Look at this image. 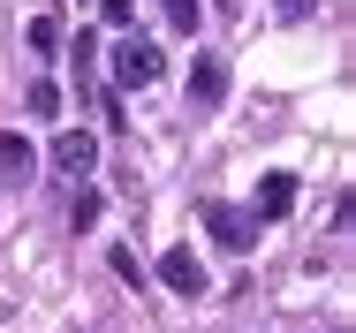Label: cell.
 <instances>
[{"instance_id":"obj_1","label":"cell","mask_w":356,"mask_h":333,"mask_svg":"<svg viewBox=\"0 0 356 333\" xmlns=\"http://www.w3.org/2000/svg\"><path fill=\"white\" fill-rule=\"evenodd\" d=\"M197 220H205V235H213L220 250H250V243H258V220H250V212H235V204H220V197L197 204Z\"/></svg>"},{"instance_id":"obj_2","label":"cell","mask_w":356,"mask_h":333,"mask_svg":"<svg viewBox=\"0 0 356 333\" xmlns=\"http://www.w3.org/2000/svg\"><path fill=\"white\" fill-rule=\"evenodd\" d=\"M159 46H152V38H122V46H114V83H122V91H144V83H159Z\"/></svg>"},{"instance_id":"obj_3","label":"cell","mask_w":356,"mask_h":333,"mask_svg":"<svg viewBox=\"0 0 356 333\" xmlns=\"http://www.w3.org/2000/svg\"><path fill=\"white\" fill-rule=\"evenodd\" d=\"M46 159H54V174H69V182H83V174L99 167V136H91V129H61Z\"/></svg>"},{"instance_id":"obj_4","label":"cell","mask_w":356,"mask_h":333,"mask_svg":"<svg viewBox=\"0 0 356 333\" xmlns=\"http://www.w3.org/2000/svg\"><path fill=\"white\" fill-rule=\"evenodd\" d=\"M220 99H227V61H220V54H197V61H190V106L213 114Z\"/></svg>"},{"instance_id":"obj_5","label":"cell","mask_w":356,"mask_h":333,"mask_svg":"<svg viewBox=\"0 0 356 333\" xmlns=\"http://www.w3.org/2000/svg\"><path fill=\"white\" fill-rule=\"evenodd\" d=\"M296 212V174H266L258 182V204H250V220H288Z\"/></svg>"},{"instance_id":"obj_6","label":"cell","mask_w":356,"mask_h":333,"mask_svg":"<svg viewBox=\"0 0 356 333\" xmlns=\"http://www.w3.org/2000/svg\"><path fill=\"white\" fill-rule=\"evenodd\" d=\"M159 280H167L175 295H205V266H197L190 250H167V258H159Z\"/></svg>"},{"instance_id":"obj_7","label":"cell","mask_w":356,"mask_h":333,"mask_svg":"<svg viewBox=\"0 0 356 333\" xmlns=\"http://www.w3.org/2000/svg\"><path fill=\"white\" fill-rule=\"evenodd\" d=\"M31 167H38V152H31V136H23V129H8V136H0V174H8L15 190H23V182H31Z\"/></svg>"},{"instance_id":"obj_8","label":"cell","mask_w":356,"mask_h":333,"mask_svg":"<svg viewBox=\"0 0 356 333\" xmlns=\"http://www.w3.org/2000/svg\"><path fill=\"white\" fill-rule=\"evenodd\" d=\"M23 106H31L38 122H54V114H61V83H54V76H38V83L23 91Z\"/></svg>"},{"instance_id":"obj_9","label":"cell","mask_w":356,"mask_h":333,"mask_svg":"<svg viewBox=\"0 0 356 333\" xmlns=\"http://www.w3.org/2000/svg\"><path fill=\"white\" fill-rule=\"evenodd\" d=\"M159 8H167V23H175V31H197V15H205L197 0H159Z\"/></svg>"},{"instance_id":"obj_10","label":"cell","mask_w":356,"mask_h":333,"mask_svg":"<svg viewBox=\"0 0 356 333\" xmlns=\"http://www.w3.org/2000/svg\"><path fill=\"white\" fill-rule=\"evenodd\" d=\"M69 227H99V190H83V197L69 204Z\"/></svg>"},{"instance_id":"obj_11","label":"cell","mask_w":356,"mask_h":333,"mask_svg":"<svg viewBox=\"0 0 356 333\" xmlns=\"http://www.w3.org/2000/svg\"><path fill=\"white\" fill-rule=\"evenodd\" d=\"M31 46H38V54H54V46H61V23H54V15H38V23H31Z\"/></svg>"},{"instance_id":"obj_12","label":"cell","mask_w":356,"mask_h":333,"mask_svg":"<svg viewBox=\"0 0 356 333\" xmlns=\"http://www.w3.org/2000/svg\"><path fill=\"white\" fill-rule=\"evenodd\" d=\"M99 15H106V23H129V15H137V0H99Z\"/></svg>"},{"instance_id":"obj_13","label":"cell","mask_w":356,"mask_h":333,"mask_svg":"<svg viewBox=\"0 0 356 333\" xmlns=\"http://www.w3.org/2000/svg\"><path fill=\"white\" fill-rule=\"evenodd\" d=\"M273 8H281V23H303V15L318 8V0H273Z\"/></svg>"}]
</instances>
